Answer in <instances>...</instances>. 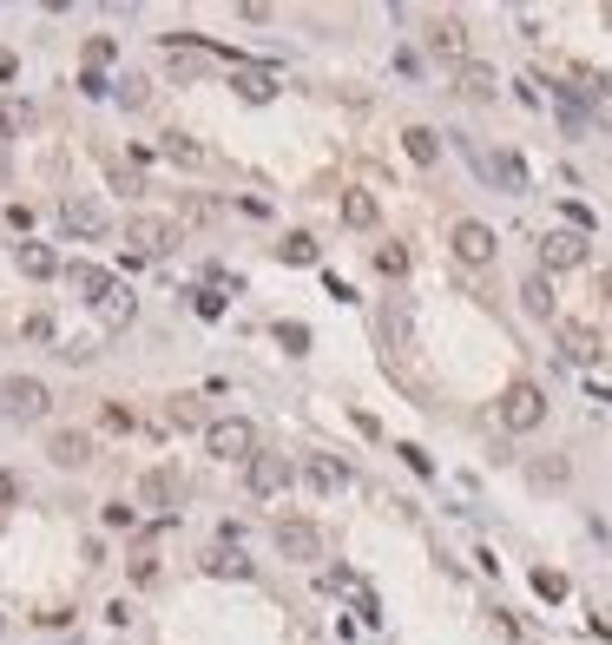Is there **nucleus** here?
I'll list each match as a JSON object with an SVG mask.
<instances>
[{
  "label": "nucleus",
  "instance_id": "nucleus-28",
  "mask_svg": "<svg viewBox=\"0 0 612 645\" xmlns=\"http://www.w3.org/2000/svg\"><path fill=\"white\" fill-rule=\"evenodd\" d=\"M277 343L290 349V356H303V349H310V330H303V323H277Z\"/></svg>",
  "mask_w": 612,
  "mask_h": 645
},
{
  "label": "nucleus",
  "instance_id": "nucleus-19",
  "mask_svg": "<svg viewBox=\"0 0 612 645\" xmlns=\"http://www.w3.org/2000/svg\"><path fill=\"white\" fill-rule=\"evenodd\" d=\"M343 224H356V231H369V224H376V198L349 185V191H343Z\"/></svg>",
  "mask_w": 612,
  "mask_h": 645
},
{
  "label": "nucleus",
  "instance_id": "nucleus-27",
  "mask_svg": "<svg viewBox=\"0 0 612 645\" xmlns=\"http://www.w3.org/2000/svg\"><path fill=\"white\" fill-rule=\"evenodd\" d=\"M534 593H540V599H566V573L540 567V573H534Z\"/></svg>",
  "mask_w": 612,
  "mask_h": 645
},
{
  "label": "nucleus",
  "instance_id": "nucleus-17",
  "mask_svg": "<svg viewBox=\"0 0 612 645\" xmlns=\"http://www.w3.org/2000/svg\"><path fill=\"white\" fill-rule=\"evenodd\" d=\"M204 573H211V580H251V560L237 547H218V553H204Z\"/></svg>",
  "mask_w": 612,
  "mask_h": 645
},
{
  "label": "nucleus",
  "instance_id": "nucleus-30",
  "mask_svg": "<svg viewBox=\"0 0 612 645\" xmlns=\"http://www.w3.org/2000/svg\"><path fill=\"white\" fill-rule=\"evenodd\" d=\"M494 172H501V185H507V191L527 185V165H520V158H494Z\"/></svg>",
  "mask_w": 612,
  "mask_h": 645
},
{
  "label": "nucleus",
  "instance_id": "nucleus-32",
  "mask_svg": "<svg viewBox=\"0 0 612 645\" xmlns=\"http://www.w3.org/2000/svg\"><path fill=\"white\" fill-rule=\"evenodd\" d=\"M14 501H20V474L0 468V507H14Z\"/></svg>",
  "mask_w": 612,
  "mask_h": 645
},
{
  "label": "nucleus",
  "instance_id": "nucleus-33",
  "mask_svg": "<svg viewBox=\"0 0 612 645\" xmlns=\"http://www.w3.org/2000/svg\"><path fill=\"white\" fill-rule=\"evenodd\" d=\"M198 316H224V297H218V290H198Z\"/></svg>",
  "mask_w": 612,
  "mask_h": 645
},
{
  "label": "nucleus",
  "instance_id": "nucleus-5",
  "mask_svg": "<svg viewBox=\"0 0 612 645\" xmlns=\"http://www.w3.org/2000/svg\"><path fill=\"white\" fill-rule=\"evenodd\" d=\"M244 481H251V494L257 501H270V494H283L290 481H297V468L283 455H251V468H244Z\"/></svg>",
  "mask_w": 612,
  "mask_h": 645
},
{
  "label": "nucleus",
  "instance_id": "nucleus-22",
  "mask_svg": "<svg viewBox=\"0 0 612 645\" xmlns=\"http://www.w3.org/2000/svg\"><path fill=\"white\" fill-rule=\"evenodd\" d=\"M520 303H527V316H553V284L547 277H527V284H520Z\"/></svg>",
  "mask_w": 612,
  "mask_h": 645
},
{
  "label": "nucleus",
  "instance_id": "nucleus-21",
  "mask_svg": "<svg viewBox=\"0 0 612 645\" xmlns=\"http://www.w3.org/2000/svg\"><path fill=\"white\" fill-rule=\"evenodd\" d=\"M165 158L191 172V165H204V145H198V139H185V132H165Z\"/></svg>",
  "mask_w": 612,
  "mask_h": 645
},
{
  "label": "nucleus",
  "instance_id": "nucleus-3",
  "mask_svg": "<svg viewBox=\"0 0 612 645\" xmlns=\"http://www.w3.org/2000/svg\"><path fill=\"white\" fill-rule=\"evenodd\" d=\"M0 402H7L14 422H40L53 395H47V382H33V376H7V382H0Z\"/></svg>",
  "mask_w": 612,
  "mask_h": 645
},
{
  "label": "nucleus",
  "instance_id": "nucleus-12",
  "mask_svg": "<svg viewBox=\"0 0 612 645\" xmlns=\"http://www.w3.org/2000/svg\"><path fill=\"white\" fill-rule=\"evenodd\" d=\"M231 86H237V99H251V106H264V99H277V73H270V66H244V60H237Z\"/></svg>",
  "mask_w": 612,
  "mask_h": 645
},
{
  "label": "nucleus",
  "instance_id": "nucleus-1",
  "mask_svg": "<svg viewBox=\"0 0 612 645\" xmlns=\"http://www.w3.org/2000/svg\"><path fill=\"white\" fill-rule=\"evenodd\" d=\"M204 448H211L218 461H244V468H251V455H257V428L244 422V415H224V422L204 428Z\"/></svg>",
  "mask_w": 612,
  "mask_h": 645
},
{
  "label": "nucleus",
  "instance_id": "nucleus-18",
  "mask_svg": "<svg viewBox=\"0 0 612 645\" xmlns=\"http://www.w3.org/2000/svg\"><path fill=\"white\" fill-rule=\"evenodd\" d=\"M402 152L415 158V165H435V158H441V139H435L428 126H408V132H402Z\"/></svg>",
  "mask_w": 612,
  "mask_h": 645
},
{
  "label": "nucleus",
  "instance_id": "nucleus-9",
  "mask_svg": "<svg viewBox=\"0 0 612 645\" xmlns=\"http://www.w3.org/2000/svg\"><path fill=\"white\" fill-rule=\"evenodd\" d=\"M553 349L586 369V362H599V330H593V323H560V330H553Z\"/></svg>",
  "mask_w": 612,
  "mask_h": 645
},
{
  "label": "nucleus",
  "instance_id": "nucleus-11",
  "mask_svg": "<svg viewBox=\"0 0 612 645\" xmlns=\"http://www.w3.org/2000/svg\"><path fill=\"white\" fill-rule=\"evenodd\" d=\"M60 224L73 237H99V231H106V211H99V198H79V191H73V198L60 205Z\"/></svg>",
  "mask_w": 612,
  "mask_h": 645
},
{
  "label": "nucleus",
  "instance_id": "nucleus-24",
  "mask_svg": "<svg viewBox=\"0 0 612 645\" xmlns=\"http://www.w3.org/2000/svg\"><path fill=\"white\" fill-rule=\"evenodd\" d=\"M435 53H455L461 60V53H468V27H461V20H441L435 27Z\"/></svg>",
  "mask_w": 612,
  "mask_h": 645
},
{
  "label": "nucleus",
  "instance_id": "nucleus-8",
  "mask_svg": "<svg viewBox=\"0 0 612 645\" xmlns=\"http://www.w3.org/2000/svg\"><path fill=\"white\" fill-rule=\"evenodd\" d=\"M277 547H283V560H323V534L310 520H277Z\"/></svg>",
  "mask_w": 612,
  "mask_h": 645
},
{
  "label": "nucleus",
  "instance_id": "nucleus-31",
  "mask_svg": "<svg viewBox=\"0 0 612 645\" xmlns=\"http://www.w3.org/2000/svg\"><path fill=\"white\" fill-rule=\"evenodd\" d=\"M112 60V40H86V66H93V73H99V66H106Z\"/></svg>",
  "mask_w": 612,
  "mask_h": 645
},
{
  "label": "nucleus",
  "instance_id": "nucleus-4",
  "mask_svg": "<svg viewBox=\"0 0 612 645\" xmlns=\"http://www.w3.org/2000/svg\"><path fill=\"white\" fill-rule=\"evenodd\" d=\"M126 237H132V257H165L178 244V224L172 218H132Z\"/></svg>",
  "mask_w": 612,
  "mask_h": 645
},
{
  "label": "nucleus",
  "instance_id": "nucleus-14",
  "mask_svg": "<svg viewBox=\"0 0 612 645\" xmlns=\"http://www.w3.org/2000/svg\"><path fill=\"white\" fill-rule=\"evenodd\" d=\"M47 455L60 461V468H86V461H93V435H79V428H60V435L47 441Z\"/></svg>",
  "mask_w": 612,
  "mask_h": 645
},
{
  "label": "nucleus",
  "instance_id": "nucleus-15",
  "mask_svg": "<svg viewBox=\"0 0 612 645\" xmlns=\"http://www.w3.org/2000/svg\"><path fill=\"white\" fill-rule=\"evenodd\" d=\"M303 474H310V488H323V494H343L349 488V468L336 455H310V461H303Z\"/></svg>",
  "mask_w": 612,
  "mask_h": 645
},
{
  "label": "nucleus",
  "instance_id": "nucleus-23",
  "mask_svg": "<svg viewBox=\"0 0 612 645\" xmlns=\"http://www.w3.org/2000/svg\"><path fill=\"white\" fill-rule=\"evenodd\" d=\"M277 257H283V264H316V257H323V251H316V237H283V244H277Z\"/></svg>",
  "mask_w": 612,
  "mask_h": 645
},
{
  "label": "nucleus",
  "instance_id": "nucleus-20",
  "mask_svg": "<svg viewBox=\"0 0 612 645\" xmlns=\"http://www.w3.org/2000/svg\"><path fill=\"white\" fill-rule=\"evenodd\" d=\"M14 264L27 270V277H53V270H60V257H53L47 244H20V251H14Z\"/></svg>",
  "mask_w": 612,
  "mask_h": 645
},
{
  "label": "nucleus",
  "instance_id": "nucleus-2",
  "mask_svg": "<svg viewBox=\"0 0 612 645\" xmlns=\"http://www.w3.org/2000/svg\"><path fill=\"white\" fill-rule=\"evenodd\" d=\"M547 422V395H540V382H507L501 395V428H514V435H527V428Z\"/></svg>",
  "mask_w": 612,
  "mask_h": 645
},
{
  "label": "nucleus",
  "instance_id": "nucleus-6",
  "mask_svg": "<svg viewBox=\"0 0 612 645\" xmlns=\"http://www.w3.org/2000/svg\"><path fill=\"white\" fill-rule=\"evenodd\" d=\"M448 244H455L461 264H494V224H481V218H461Z\"/></svg>",
  "mask_w": 612,
  "mask_h": 645
},
{
  "label": "nucleus",
  "instance_id": "nucleus-10",
  "mask_svg": "<svg viewBox=\"0 0 612 645\" xmlns=\"http://www.w3.org/2000/svg\"><path fill=\"white\" fill-rule=\"evenodd\" d=\"M586 264V237L580 231H553L540 244V270H580Z\"/></svg>",
  "mask_w": 612,
  "mask_h": 645
},
{
  "label": "nucleus",
  "instance_id": "nucleus-25",
  "mask_svg": "<svg viewBox=\"0 0 612 645\" xmlns=\"http://www.w3.org/2000/svg\"><path fill=\"white\" fill-rule=\"evenodd\" d=\"M27 126H33V112L7 99V106H0V139H20V132H27Z\"/></svg>",
  "mask_w": 612,
  "mask_h": 645
},
{
  "label": "nucleus",
  "instance_id": "nucleus-29",
  "mask_svg": "<svg viewBox=\"0 0 612 645\" xmlns=\"http://www.w3.org/2000/svg\"><path fill=\"white\" fill-rule=\"evenodd\" d=\"M376 264L389 270V277H408V251H402V244H382V251H376Z\"/></svg>",
  "mask_w": 612,
  "mask_h": 645
},
{
  "label": "nucleus",
  "instance_id": "nucleus-26",
  "mask_svg": "<svg viewBox=\"0 0 612 645\" xmlns=\"http://www.w3.org/2000/svg\"><path fill=\"white\" fill-rule=\"evenodd\" d=\"M99 316H106V323H126V316H132V290H126V284H112V297L99 303Z\"/></svg>",
  "mask_w": 612,
  "mask_h": 645
},
{
  "label": "nucleus",
  "instance_id": "nucleus-7",
  "mask_svg": "<svg viewBox=\"0 0 612 645\" xmlns=\"http://www.w3.org/2000/svg\"><path fill=\"white\" fill-rule=\"evenodd\" d=\"M185 501V481H178V468H152L139 481V507H158V514H172V507Z\"/></svg>",
  "mask_w": 612,
  "mask_h": 645
},
{
  "label": "nucleus",
  "instance_id": "nucleus-13",
  "mask_svg": "<svg viewBox=\"0 0 612 645\" xmlns=\"http://www.w3.org/2000/svg\"><path fill=\"white\" fill-rule=\"evenodd\" d=\"M66 284H73V297H86V303H93V310L112 297V277H106L99 264H66Z\"/></svg>",
  "mask_w": 612,
  "mask_h": 645
},
{
  "label": "nucleus",
  "instance_id": "nucleus-16",
  "mask_svg": "<svg viewBox=\"0 0 612 645\" xmlns=\"http://www.w3.org/2000/svg\"><path fill=\"white\" fill-rule=\"evenodd\" d=\"M455 86H461L468 99H494V86H501V79H494V66H481V60H461Z\"/></svg>",
  "mask_w": 612,
  "mask_h": 645
}]
</instances>
